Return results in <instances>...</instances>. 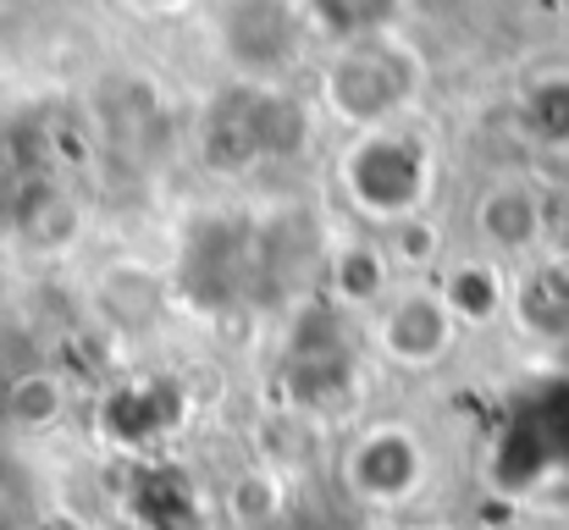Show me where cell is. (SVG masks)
I'll list each match as a JSON object with an SVG mask.
<instances>
[{
    "mask_svg": "<svg viewBox=\"0 0 569 530\" xmlns=\"http://www.w3.org/2000/svg\"><path fill=\"white\" fill-rule=\"evenodd\" d=\"M542 199L531 182H492L476 204V232L492 254H526L537 238H542Z\"/></svg>",
    "mask_w": 569,
    "mask_h": 530,
    "instance_id": "5b68a950",
    "label": "cell"
},
{
    "mask_svg": "<svg viewBox=\"0 0 569 530\" xmlns=\"http://www.w3.org/2000/svg\"><path fill=\"white\" fill-rule=\"evenodd\" d=\"M509 310L526 332L537 338H565L569 332V266H537L509 288Z\"/></svg>",
    "mask_w": 569,
    "mask_h": 530,
    "instance_id": "8992f818",
    "label": "cell"
},
{
    "mask_svg": "<svg viewBox=\"0 0 569 530\" xmlns=\"http://www.w3.org/2000/svg\"><path fill=\"white\" fill-rule=\"evenodd\" d=\"M338 177H343V188H349L360 216L398 227V221L420 216L426 188H431V161H426V150L415 139H403L392 128H371V133H360L349 144Z\"/></svg>",
    "mask_w": 569,
    "mask_h": 530,
    "instance_id": "6da1fadb",
    "label": "cell"
},
{
    "mask_svg": "<svg viewBox=\"0 0 569 530\" xmlns=\"http://www.w3.org/2000/svg\"><path fill=\"white\" fill-rule=\"evenodd\" d=\"M0 409H6V420H11L17 431H50V426H61V414H67V381H61L56 370H17V376L6 381Z\"/></svg>",
    "mask_w": 569,
    "mask_h": 530,
    "instance_id": "ba28073f",
    "label": "cell"
},
{
    "mask_svg": "<svg viewBox=\"0 0 569 530\" xmlns=\"http://www.w3.org/2000/svg\"><path fill=\"white\" fill-rule=\"evenodd\" d=\"M392 293V266H387V249L377 243H349L332 254V299L343 310H377L381 299Z\"/></svg>",
    "mask_w": 569,
    "mask_h": 530,
    "instance_id": "52a82bcc",
    "label": "cell"
},
{
    "mask_svg": "<svg viewBox=\"0 0 569 530\" xmlns=\"http://www.w3.org/2000/svg\"><path fill=\"white\" fill-rule=\"evenodd\" d=\"M409 72L387 39H360L327 67V106L355 128H387V117L409 100Z\"/></svg>",
    "mask_w": 569,
    "mask_h": 530,
    "instance_id": "3957f363",
    "label": "cell"
},
{
    "mask_svg": "<svg viewBox=\"0 0 569 530\" xmlns=\"http://www.w3.org/2000/svg\"><path fill=\"white\" fill-rule=\"evenodd\" d=\"M371 338L392 370H431L453 353L459 321H453L442 288L415 282V288H392L371 310Z\"/></svg>",
    "mask_w": 569,
    "mask_h": 530,
    "instance_id": "7a4b0ae2",
    "label": "cell"
},
{
    "mask_svg": "<svg viewBox=\"0 0 569 530\" xmlns=\"http://www.w3.org/2000/svg\"><path fill=\"white\" fill-rule=\"evenodd\" d=\"M442 299H448L459 327H481L498 310H509V282L492 266H453L448 282H442Z\"/></svg>",
    "mask_w": 569,
    "mask_h": 530,
    "instance_id": "9c48e42d",
    "label": "cell"
},
{
    "mask_svg": "<svg viewBox=\"0 0 569 530\" xmlns=\"http://www.w3.org/2000/svg\"><path fill=\"white\" fill-rule=\"evenodd\" d=\"M343 487L366 509H403L426 487V448L409 426H371L349 459H343Z\"/></svg>",
    "mask_w": 569,
    "mask_h": 530,
    "instance_id": "277c9868",
    "label": "cell"
}]
</instances>
